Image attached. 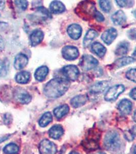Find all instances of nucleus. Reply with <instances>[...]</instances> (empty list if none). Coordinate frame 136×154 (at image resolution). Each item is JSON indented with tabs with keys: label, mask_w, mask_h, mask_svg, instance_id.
<instances>
[{
	"label": "nucleus",
	"mask_w": 136,
	"mask_h": 154,
	"mask_svg": "<svg viewBox=\"0 0 136 154\" xmlns=\"http://www.w3.org/2000/svg\"><path fill=\"white\" fill-rule=\"evenodd\" d=\"M70 85V82L68 80L55 78L46 84L44 88V93L48 98H58L66 93Z\"/></svg>",
	"instance_id": "f257e3e1"
},
{
	"label": "nucleus",
	"mask_w": 136,
	"mask_h": 154,
	"mask_svg": "<svg viewBox=\"0 0 136 154\" xmlns=\"http://www.w3.org/2000/svg\"><path fill=\"white\" fill-rule=\"evenodd\" d=\"M96 11L94 2L84 1L78 4L75 11L76 14L82 19L89 20L94 18Z\"/></svg>",
	"instance_id": "f03ea898"
},
{
	"label": "nucleus",
	"mask_w": 136,
	"mask_h": 154,
	"mask_svg": "<svg viewBox=\"0 0 136 154\" xmlns=\"http://www.w3.org/2000/svg\"><path fill=\"white\" fill-rule=\"evenodd\" d=\"M104 144L105 147L109 151L118 149L121 145L120 138L118 134L114 131H108L105 136Z\"/></svg>",
	"instance_id": "7ed1b4c3"
},
{
	"label": "nucleus",
	"mask_w": 136,
	"mask_h": 154,
	"mask_svg": "<svg viewBox=\"0 0 136 154\" xmlns=\"http://www.w3.org/2000/svg\"><path fill=\"white\" fill-rule=\"evenodd\" d=\"M98 63V61L94 57L89 54H84L80 59L79 65L83 70L87 71L95 68Z\"/></svg>",
	"instance_id": "20e7f679"
},
{
	"label": "nucleus",
	"mask_w": 136,
	"mask_h": 154,
	"mask_svg": "<svg viewBox=\"0 0 136 154\" xmlns=\"http://www.w3.org/2000/svg\"><path fill=\"white\" fill-rule=\"evenodd\" d=\"M125 91L123 85L118 84L110 88L105 95V100L107 101H112L116 100L119 96Z\"/></svg>",
	"instance_id": "39448f33"
},
{
	"label": "nucleus",
	"mask_w": 136,
	"mask_h": 154,
	"mask_svg": "<svg viewBox=\"0 0 136 154\" xmlns=\"http://www.w3.org/2000/svg\"><path fill=\"white\" fill-rule=\"evenodd\" d=\"M62 72L67 80L73 81L76 80L80 74L78 67L74 65H67L64 67Z\"/></svg>",
	"instance_id": "423d86ee"
},
{
	"label": "nucleus",
	"mask_w": 136,
	"mask_h": 154,
	"mask_svg": "<svg viewBox=\"0 0 136 154\" xmlns=\"http://www.w3.org/2000/svg\"><path fill=\"white\" fill-rule=\"evenodd\" d=\"M99 136L98 134H89V136L83 142V146L87 151H94L99 147L98 140Z\"/></svg>",
	"instance_id": "0eeeda50"
},
{
	"label": "nucleus",
	"mask_w": 136,
	"mask_h": 154,
	"mask_svg": "<svg viewBox=\"0 0 136 154\" xmlns=\"http://www.w3.org/2000/svg\"><path fill=\"white\" fill-rule=\"evenodd\" d=\"M63 58L67 60H74L79 56L78 49L73 46H66L61 51Z\"/></svg>",
	"instance_id": "6e6552de"
},
{
	"label": "nucleus",
	"mask_w": 136,
	"mask_h": 154,
	"mask_svg": "<svg viewBox=\"0 0 136 154\" xmlns=\"http://www.w3.org/2000/svg\"><path fill=\"white\" fill-rule=\"evenodd\" d=\"M40 151L42 154H55L57 148L53 142L48 140H44L40 142Z\"/></svg>",
	"instance_id": "1a4fd4ad"
},
{
	"label": "nucleus",
	"mask_w": 136,
	"mask_h": 154,
	"mask_svg": "<svg viewBox=\"0 0 136 154\" xmlns=\"http://www.w3.org/2000/svg\"><path fill=\"white\" fill-rule=\"evenodd\" d=\"M14 98L20 103L26 104L29 103L32 97L29 94L23 89H18L14 92Z\"/></svg>",
	"instance_id": "9d476101"
},
{
	"label": "nucleus",
	"mask_w": 136,
	"mask_h": 154,
	"mask_svg": "<svg viewBox=\"0 0 136 154\" xmlns=\"http://www.w3.org/2000/svg\"><path fill=\"white\" fill-rule=\"evenodd\" d=\"M50 14L47 9L43 7L37 8V11L32 16V20L35 21H45L50 17Z\"/></svg>",
	"instance_id": "9b49d317"
},
{
	"label": "nucleus",
	"mask_w": 136,
	"mask_h": 154,
	"mask_svg": "<svg viewBox=\"0 0 136 154\" xmlns=\"http://www.w3.org/2000/svg\"><path fill=\"white\" fill-rule=\"evenodd\" d=\"M117 36V32L116 29L110 28L105 32L101 35V39L107 45H110L113 42Z\"/></svg>",
	"instance_id": "f8f14e48"
},
{
	"label": "nucleus",
	"mask_w": 136,
	"mask_h": 154,
	"mask_svg": "<svg viewBox=\"0 0 136 154\" xmlns=\"http://www.w3.org/2000/svg\"><path fill=\"white\" fill-rule=\"evenodd\" d=\"M67 32L71 38L76 40L81 37L82 28L79 25L73 24L68 27Z\"/></svg>",
	"instance_id": "ddd939ff"
},
{
	"label": "nucleus",
	"mask_w": 136,
	"mask_h": 154,
	"mask_svg": "<svg viewBox=\"0 0 136 154\" xmlns=\"http://www.w3.org/2000/svg\"><path fill=\"white\" fill-rule=\"evenodd\" d=\"M28 63V57L25 54H19L14 59V66L16 69L21 70L26 66Z\"/></svg>",
	"instance_id": "4468645a"
},
{
	"label": "nucleus",
	"mask_w": 136,
	"mask_h": 154,
	"mask_svg": "<svg viewBox=\"0 0 136 154\" xmlns=\"http://www.w3.org/2000/svg\"><path fill=\"white\" fill-rule=\"evenodd\" d=\"M44 37V32L42 30H34L30 36V40L32 46H35L42 42Z\"/></svg>",
	"instance_id": "2eb2a0df"
},
{
	"label": "nucleus",
	"mask_w": 136,
	"mask_h": 154,
	"mask_svg": "<svg viewBox=\"0 0 136 154\" xmlns=\"http://www.w3.org/2000/svg\"><path fill=\"white\" fill-rule=\"evenodd\" d=\"M111 19L115 25H121L126 22V17L124 12L121 10H119L112 15Z\"/></svg>",
	"instance_id": "dca6fc26"
},
{
	"label": "nucleus",
	"mask_w": 136,
	"mask_h": 154,
	"mask_svg": "<svg viewBox=\"0 0 136 154\" xmlns=\"http://www.w3.org/2000/svg\"><path fill=\"white\" fill-rule=\"evenodd\" d=\"M110 85V83L108 81H102L97 83L91 86L90 91L94 94H99L105 91Z\"/></svg>",
	"instance_id": "f3484780"
},
{
	"label": "nucleus",
	"mask_w": 136,
	"mask_h": 154,
	"mask_svg": "<svg viewBox=\"0 0 136 154\" xmlns=\"http://www.w3.org/2000/svg\"><path fill=\"white\" fill-rule=\"evenodd\" d=\"M132 103L131 101L127 99H123L121 100L119 104V110L122 114L128 115L132 111Z\"/></svg>",
	"instance_id": "a211bd4d"
},
{
	"label": "nucleus",
	"mask_w": 136,
	"mask_h": 154,
	"mask_svg": "<svg viewBox=\"0 0 136 154\" xmlns=\"http://www.w3.org/2000/svg\"><path fill=\"white\" fill-rule=\"evenodd\" d=\"M87 100V97L86 95H78L72 99L70 103L74 108H78L84 105Z\"/></svg>",
	"instance_id": "6ab92c4d"
},
{
	"label": "nucleus",
	"mask_w": 136,
	"mask_h": 154,
	"mask_svg": "<svg viewBox=\"0 0 136 154\" xmlns=\"http://www.w3.org/2000/svg\"><path fill=\"white\" fill-rule=\"evenodd\" d=\"M50 10L54 14H61L65 11L66 7L64 4L58 1H54L50 5Z\"/></svg>",
	"instance_id": "aec40b11"
},
{
	"label": "nucleus",
	"mask_w": 136,
	"mask_h": 154,
	"mask_svg": "<svg viewBox=\"0 0 136 154\" xmlns=\"http://www.w3.org/2000/svg\"><path fill=\"white\" fill-rule=\"evenodd\" d=\"M48 73L49 68L46 66H42L35 70L34 77L37 80L42 82L45 79Z\"/></svg>",
	"instance_id": "412c9836"
},
{
	"label": "nucleus",
	"mask_w": 136,
	"mask_h": 154,
	"mask_svg": "<svg viewBox=\"0 0 136 154\" xmlns=\"http://www.w3.org/2000/svg\"><path fill=\"white\" fill-rule=\"evenodd\" d=\"M91 50L95 54L99 57H103L107 51L106 48L99 42L93 43L91 45Z\"/></svg>",
	"instance_id": "4be33fe9"
},
{
	"label": "nucleus",
	"mask_w": 136,
	"mask_h": 154,
	"mask_svg": "<svg viewBox=\"0 0 136 154\" xmlns=\"http://www.w3.org/2000/svg\"><path fill=\"white\" fill-rule=\"evenodd\" d=\"M64 130L60 125H55L51 128L49 131V136L52 138L58 139L63 135Z\"/></svg>",
	"instance_id": "5701e85b"
},
{
	"label": "nucleus",
	"mask_w": 136,
	"mask_h": 154,
	"mask_svg": "<svg viewBox=\"0 0 136 154\" xmlns=\"http://www.w3.org/2000/svg\"><path fill=\"white\" fill-rule=\"evenodd\" d=\"M135 60L132 57H125L116 60L113 63V66L115 68H120L126 65L130 64L134 62Z\"/></svg>",
	"instance_id": "b1692460"
},
{
	"label": "nucleus",
	"mask_w": 136,
	"mask_h": 154,
	"mask_svg": "<svg viewBox=\"0 0 136 154\" xmlns=\"http://www.w3.org/2000/svg\"><path fill=\"white\" fill-rule=\"evenodd\" d=\"M129 48V42L126 41L120 42L116 48L115 54L118 56L125 55L128 53Z\"/></svg>",
	"instance_id": "393cba45"
},
{
	"label": "nucleus",
	"mask_w": 136,
	"mask_h": 154,
	"mask_svg": "<svg viewBox=\"0 0 136 154\" xmlns=\"http://www.w3.org/2000/svg\"><path fill=\"white\" fill-rule=\"evenodd\" d=\"M31 75L26 71L19 72L16 75V81L19 84H26L29 81Z\"/></svg>",
	"instance_id": "a878e982"
},
{
	"label": "nucleus",
	"mask_w": 136,
	"mask_h": 154,
	"mask_svg": "<svg viewBox=\"0 0 136 154\" xmlns=\"http://www.w3.org/2000/svg\"><path fill=\"white\" fill-rule=\"evenodd\" d=\"M98 36V33L94 30L90 29L87 31L83 41L84 47L87 48L95 38Z\"/></svg>",
	"instance_id": "bb28decb"
},
{
	"label": "nucleus",
	"mask_w": 136,
	"mask_h": 154,
	"mask_svg": "<svg viewBox=\"0 0 136 154\" xmlns=\"http://www.w3.org/2000/svg\"><path fill=\"white\" fill-rule=\"evenodd\" d=\"M69 107L67 104L61 105L54 110V115L58 119H61L69 112Z\"/></svg>",
	"instance_id": "cd10ccee"
},
{
	"label": "nucleus",
	"mask_w": 136,
	"mask_h": 154,
	"mask_svg": "<svg viewBox=\"0 0 136 154\" xmlns=\"http://www.w3.org/2000/svg\"><path fill=\"white\" fill-rule=\"evenodd\" d=\"M52 120V116L50 112H47L42 116L39 121V124L42 127L46 126Z\"/></svg>",
	"instance_id": "c85d7f7f"
},
{
	"label": "nucleus",
	"mask_w": 136,
	"mask_h": 154,
	"mask_svg": "<svg viewBox=\"0 0 136 154\" xmlns=\"http://www.w3.org/2000/svg\"><path fill=\"white\" fill-rule=\"evenodd\" d=\"M3 151L6 154H16L19 152V148L15 144L10 143L5 146Z\"/></svg>",
	"instance_id": "c756f323"
},
{
	"label": "nucleus",
	"mask_w": 136,
	"mask_h": 154,
	"mask_svg": "<svg viewBox=\"0 0 136 154\" xmlns=\"http://www.w3.org/2000/svg\"><path fill=\"white\" fill-rule=\"evenodd\" d=\"M100 7L105 12H109L112 8L111 3L109 1L101 0L99 1Z\"/></svg>",
	"instance_id": "7c9ffc66"
},
{
	"label": "nucleus",
	"mask_w": 136,
	"mask_h": 154,
	"mask_svg": "<svg viewBox=\"0 0 136 154\" xmlns=\"http://www.w3.org/2000/svg\"><path fill=\"white\" fill-rule=\"evenodd\" d=\"M126 78L128 80L136 83V69H131L128 70L126 75Z\"/></svg>",
	"instance_id": "2f4dec72"
},
{
	"label": "nucleus",
	"mask_w": 136,
	"mask_h": 154,
	"mask_svg": "<svg viewBox=\"0 0 136 154\" xmlns=\"http://www.w3.org/2000/svg\"><path fill=\"white\" fill-rule=\"evenodd\" d=\"M15 3L18 8L22 11H25L27 9L28 5L27 1H16Z\"/></svg>",
	"instance_id": "473e14b6"
},
{
	"label": "nucleus",
	"mask_w": 136,
	"mask_h": 154,
	"mask_svg": "<svg viewBox=\"0 0 136 154\" xmlns=\"http://www.w3.org/2000/svg\"><path fill=\"white\" fill-rule=\"evenodd\" d=\"M117 4L120 7H125L126 6H129L132 7L133 6V4H134V2L132 1H116Z\"/></svg>",
	"instance_id": "72a5a7b5"
},
{
	"label": "nucleus",
	"mask_w": 136,
	"mask_h": 154,
	"mask_svg": "<svg viewBox=\"0 0 136 154\" xmlns=\"http://www.w3.org/2000/svg\"><path fill=\"white\" fill-rule=\"evenodd\" d=\"M127 37L132 40H136V28H132L127 32Z\"/></svg>",
	"instance_id": "f704fd0d"
},
{
	"label": "nucleus",
	"mask_w": 136,
	"mask_h": 154,
	"mask_svg": "<svg viewBox=\"0 0 136 154\" xmlns=\"http://www.w3.org/2000/svg\"><path fill=\"white\" fill-rule=\"evenodd\" d=\"M7 69L4 62L0 60V77H3L6 75Z\"/></svg>",
	"instance_id": "c9c22d12"
},
{
	"label": "nucleus",
	"mask_w": 136,
	"mask_h": 154,
	"mask_svg": "<svg viewBox=\"0 0 136 154\" xmlns=\"http://www.w3.org/2000/svg\"><path fill=\"white\" fill-rule=\"evenodd\" d=\"M94 18H95L99 22H103V21H105L104 16L102 15L101 12L98 11H96V12H95V14H94Z\"/></svg>",
	"instance_id": "e433bc0d"
},
{
	"label": "nucleus",
	"mask_w": 136,
	"mask_h": 154,
	"mask_svg": "<svg viewBox=\"0 0 136 154\" xmlns=\"http://www.w3.org/2000/svg\"><path fill=\"white\" fill-rule=\"evenodd\" d=\"M8 26V23L4 22H0V32L4 31L7 28Z\"/></svg>",
	"instance_id": "4c0bfd02"
},
{
	"label": "nucleus",
	"mask_w": 136,
	"mask_h": 154,
	"mask_svg": "<svg viewBox=\"0 0 136 154\" xmlns=\"http://www.w3.org/2000/svg\"><path fill=\"white\" fill-rule=\"evenodd\" d=\"M129 96L134 100H136V88H133L129 93Z\"/></svg>",
	"instance_id": "58836bf2"
},
{
	"label": "nucleus",
	"mask_w": 136,
	"mask_h": 154,
	"mask_svg": "<svg viewBox=\"0 0 136 154\" xmlns=\"http://www.w3.org/2000/svg\"><path fill=\"white\" fill-rule=\"evenodd\" d=\"M4 46H5V44H4L3 38H2V37L0 36V51L3 49Z\"/></svg>",
	"instance_id": "ea45409f"
},
{
	"label": "nucleus",
	"mask_w": 136,
	"mask_h": 154,
	"mask_svg": "<svg viewBox=\"0 0 136 154\" xmlns=\"http://www.w3.org/2000/svg\"><path fill=\"white\" fill-rule=\"evenodd\" d=\"M5 1H0V11L3 10L5 7Z\"/></svg>",
	"instance_id": "a19ab883"
},
{
	"label": "nucleus",
	"mask_w": 136,
	"mask_h": 154,
	"mask_svg": "<svg viewBox=\"0 0 136 154\" xmlns=\"http://www.w3.org/2000/svg\"><path fill=\"white\" fill-rule=\"evenodd\" d=\"M132 134L136 136V125L134 126L132 128Z\"/></svg>",
	"instance_id": "79ce46f5"
},
{
	"label": "nucleus",
	"mask_w": 136,
	"mask_h": 154,
	"mask_svg": "<svg viewBox=\"0 0 136 154\" xmlns=\"http://www.w3.org/2000/svg\"><path fill=\"white\" fill-rule=\"evenodd\" d=\"M132 56H133V58L134 60H136V48L135 49L134 52H133V54H132Z\"/></svg>",
	"instance_id": "37998d69"
},
{
	"label": "nucleus",
	"mask_w": 136,
	"mask_h": 154,
	"mask_svg": "<svg viewBox=\"0 0 136 154\" xmlns=\"http://www.w3.org/2000/svg\"><path fill=\"white\" fill-rule=\"evenodd\" d=\"M134 120L136 122V110L135 112L134 115Z\"/></svg>",
	"instance_id": "c03bdc74"
},
{
	"label": "nucleus",
	"mask_w": 136,
	"mask_h": 154,
	"mask_svg": "<svg viewBox=\"0 0 136 154\" xmlns=\"http://www.w3.org/2000/svg\"><path fill=\"white\" fill-rule=\"evenodd\" d=\"M133 14H134V16L135 18L136 19V10H135L134 11H133Z\"/></svg>",
	"instance_id": "a18cd8bd"
},
{
	"label": "nucleus",
	"mask_w": 136,
	"mask_h": 154,
	"mask_svg": "<svg viewBox=\"0 0 136 154\" xmlns=\"http://www.w3.org/2000/svg\"><path fill=\"white\" fill-rule=\"evenodd\" d=\"M133 154H136V146L135 147H134V150H133Z\"/></svg>",
	"instance_id": "49530a36"
},
{
	"label": "nucleus",
	"mask_w": 136,
	"mask_h": 154,
	"mask_svg": "<svg viewBox=\"0 0 136 154\" xmlns=\"http://www.w3.org/2000/svg\"><path fill=\"white\" fill-rule=\"evenodd\" d=\"M105 154V152H96V153H95V154Z\"/></svg>",
	"instance_id": "de8ad7c7"
},
{
	"label": "nucleus",
	"mask_w": 136,
	"mask_h": 154,
	"mask_svg": "<svg viewBox=\"0 0 136 154\" xmlns=\"http://www.w3.org/2000/svg\"><path fill=\"white\" fill-rule=\"evenodd\" d=\"M70 154H79L78 153H77V152H71Z\"/></svg>",
	"instance_id": "09e8293b"
},
{
	"label": "nucleus",
	"mask_w": 136,
	"mask_h": 154,
	"mask_svg": "<svg viewBox=\"0 0 136 154\" xmlns=\"http://www.w3.org/2000/svg\"><path fill=\"white\" fill-rule=\"evenodd\" d=\"M0 17H1V15H0Z\"/></svg>",
	"instance_id": "8fccbe9b"
}]
</instances>
